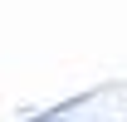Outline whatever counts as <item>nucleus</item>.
Wrapping results in <instances>:
<instances>
[]
</instances>
